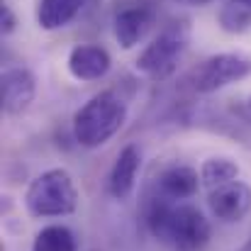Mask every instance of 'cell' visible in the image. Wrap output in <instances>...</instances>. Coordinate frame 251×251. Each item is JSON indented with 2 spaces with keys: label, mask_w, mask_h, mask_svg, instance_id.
I'll use <instances>...</instances> for the list:
<instances>
[{
  "label": "cell",
  "mask_w": 251,
  "mask_h": 251,
  "mask_svg": "<svg viewBox=\"0 0 251 251\" xmlns=\"http://www.w3.org/2000/svg\"><path fill=\"white\" fill-rule=\"evenodd\" d=\"M85 5V0H39L37 2V25L47 32L66 27Z\"/></svg>",
  "instance_id": "cell-12"
},
{
  "label": "cell",
  "mask_w": 251,
  "mask_h": 251,
  "mask_svg": "<svg viewBox=\"0 0 251 251\" xmlns=\"http://www.w3.org/2000/svg\"><path fill=\"white\" fill-rule=\"evenodd\" d=\"M15 25H17V17H15V12L10 10V5L2 0V5H0V29H2V34L15 32Z\"/></svg>",
  "instance_id": "cell-16"
},
{
  "label": "cell",
  "mask_w": 251,
  "mask_h": 251,
  "mask_svg": "<svg viewBox=\"0 0 251 251\" xmlns=\"http://www.w3.org/2000/svg\"><path fill=\"white\" fill-rule=\"evenodd\" d=\"M144 222L151 237L171 251H202L212 237V227L198 207L173 202L156 193L144 205Z\"/></svg>",
  "instance_id": "cell-1"
},
{
  "label": "cell",
  "mask_w": 251,
  "mask_h": 251,
  "mask_svg": "<svg viewBox=\"0 0 251 251\" xmlns=\"http://www.w3.org/2000/svg\"><path fill=\"white\" fill-rule=\"evenodd\" d=\"M112 66V59L107 49L98 44H78L69 54V71L78 81H98L102 78Z\"/></svg>",
  "instance_id": "cell-11"
},
{
  "label": "cell",
  "mask_w": 251,
  "mask_h": 251,
  "mask_svg": "<svg viewBox=\"0 0 251 251\" xmlns=\"http://www.w3.org/2000/svg\"><path fill=\"white\" fill-rule=\"evenodd\" d=\"M154 22H156V7L151 2H132L115 15L112 22L115 39L120 42L122 49H132L149 34Z\"/></svg>",
  "instance_id": "cell-7"
},
{
  "label": "cell",
  "mask_w": 251,
  "mask_h": 251,
  "mask_svg": "<svg viewBox=\"0 0 251 251\" xmlns=\"http://www.w3.org/2000/svg\"><path fill=\"white\" fill-rule=\"evenodd\" d=\"M127 122V102L115 90L93 95L74 115V139L85 149L107 144Z\"/></svg>",
  "instance_id": "cell-2"
},
{
  "label": "cell",
  "mask_w": 251,
  "mask_h": 251,
  "mask_svg": "<svg viewBox=\"0 0 251 251\" xmlns=\"http://www.w3.org/2000/svg\"><path fill=\"white\" fill-rule=\"evenodd\" d=\"M207 207L225 225L242 222L251 210V188L244 180H232L207 193Z\"/></svg>",
  "instance_id": "cell-6"
},
{
  "label": "cell",
  "mask_w": 251,
  "mask_h": 251,
  "mask_svg": "<svg viewBox=\"0 0 251 251\" xmlns=\"http://www.w3.org/2000/svg\"><path fill=\"white\" fill-rule=\"evenodd\" d=\"M198 188H200L198 171L185 164L166 166L156 178V195L173 200V202H183V200L193 198L198 193Z\"/></svg>",
  "instance_id": "cell-9"
},
{
  "label": "cell",
  "mask_w": 251,
  "mask_h": 251,
  "mask_svg": "<svg viewBox=\"0 0 251 251\" xmlns=\"http://www.w3.org/2000/svg\"><path fill=\"white\" fill-rule=\"evenodd\" d=\"M188 42H190L188 25L185 22H171L137 56V71L154 78V81L168 78L178 69V61L183 59V54L188 49Z\"/></svg>",
  "instance_id": "cell-4"
},
{
  "label": "cell",
  "mask_w": 251,
  "mask_h": 251,
  "mask_svg": "<svg viewBox=\"0 0 251 251\" xmlns=\"http://www.w3.org/2000/svg\"><path fill=\"white\" fill-rule=\"evenodd\" d=\"M188 2H193V5H207V2H212V0H188Z\"/></svg>",
  "instance_id": "cell-17"
},
{
  "label": "cell",
  "mask_w": 251,
  "mask_h": 251,
  "mask_svg": "<svg viewBox=\"0 0 251 251\" xmlns=\"http://www.w3.org/2000/svg\"><path fill=\"white\" fill-rule=\"evenodd\" d=\"M34 93H37V81H34L29 69L12 66V69L2 71V78H0V102H2V110L7 115L25 112L32 105Z\"/></svg>",
  "instance_id": "cell-8"
},
{
  "label": "cell",
  "mask_w": 251,
  "mask_h": 251,
  "mask_svg": "<svg viewBox=\"0 0 251 251\" xmlns=\"http://www.w3.org/2000/svg\"><path fill=\"white\" fill-rule=\"evenodd\" d=\"M25 205L32 217H64L78 207V188L69 171L49 168L29 183Z\"/></svg>",
  "instance_id": "cell-3"
},
{
  "label": "cell",
  "mask_w": 251,
  "mask_h": 251,
  "mask_svg": "<svg viewBox=\"0 0 251 251\" xmlns=\"http://www.w3.org/2000/svg\"><path fill=\"white\" fill-rule=\"evenodd\" d=\"M232 180H239V166L227 156H212L200 166V183L207 190H215Z\"/></svg>",
  "instance_id": "cell-13"
},
{
  "label": "cell",
  "mask_w": 251,
  "mask_h": 251,
  "mask_svg": "<svg viewBox=\"0 0 251 251\" xmlns=\"http://www.w3.org/2000/svg\"><path fill=\"white\" fill-rule=\"evenodd\" d=\"M139 166H142V151L137 144H127L115 164L110 168V176H107V190L112 198L117 200H125L129 198V193L134 190V183H137V173H139Z\"/></svg>",
  "instance_id": "cell-10"
},
{
  "label": "cell",
  "mask_w": 251,
  "mask_h": 251,
  "mask_svg": "<svg viewBox=\"0 0 251 251\" xmlns=\"http://www.w3.org/2000/svg\"><path fill=\"white\" fill-rule=\"evenodd\" d=\"M249 105H251V100H249Z\"/></svg>",
  "instance_id": "cell-20"
},
{
  "label": "cell",
  "mask_w": 251,
  "mask_h": 251,
  "mask_svg": "<svg viewBox=\"0 0 251 251\" xmlns=\"http://www.w3.org/2000/svg\"><path fill=\"white\" fill-rule=\"evenodd\" d=\"M251 76V59L244 54H215L200 61L188 76L185 83L195 93H215L229 83H237Z\"/></svg>",
  "instance_id": "cell-5"
},
{
  "label": "cell",
  "mask_w": 251,
  "mask_h": 251,
  "mask_svg": "<svg viewBox=\"0 0 251 251\" xmlns=\"http://www.w3.org/2000/svg\"><path fill=\"white\" fill-rule=\"evenodd\" d=\"M239 2H244L247 7H251V0H239Z\"/></svg>",
  "instance_id": "cell-18"
},
{
  "label": "cell",
  "mask_w": 251,
  "mask_h": 251,
  "mask_svg": "<svg viewBox=\"0 0 251 251\" xmlns=\"http://www.w3.org/2000/svg\"><path fill=\"white\" fill-rule=\"evenodd\" d=\"M220 25H222L225 32H232V34L247 32L251 27V7H247L239 0L225 2L222 10H220Z\"/></svg>",
  "instance_id": "cell-15"
},
{
  "label": "cell",
  "mask_w": 251,
  "mask_h": 251,
  "mask_svg": "<svg viewBox=\"0 0 251 251\" xmlns=\"http://www.w3.org/2000/svg\"><path fill=\"white\" fill-rule=\"evenodd\" d=\"M244 251H251V242H249V244H247V249H244Z\"/></svg>",
  "instance_id": "cell-19"
},
{
  "label": "cell",
  "mask_w": 251,
  "mask_h": 251,
  "mask_svg": "<svg viewBox=\"0 0 251 251\" xmlns=\"http://www.w3.org/2000/svg\"><path fill=\"white\" fill-rule=\"evenodd\" d=\"M32 251H76V237L64 225H49L37 232Z\"/></svg>",
  "instance_id": "cell-14"
}]
</instances>
